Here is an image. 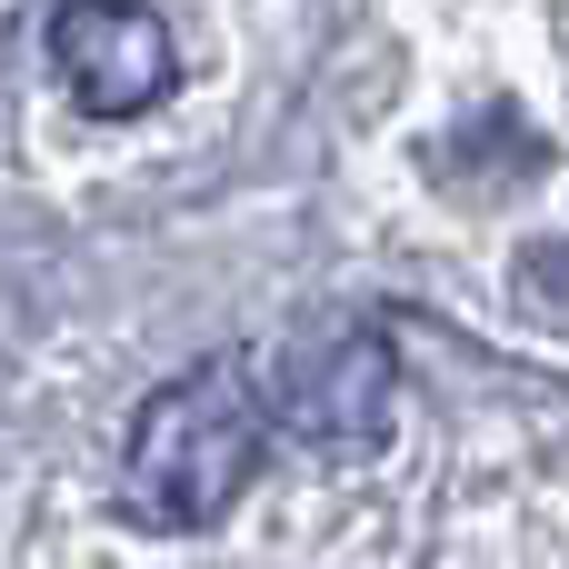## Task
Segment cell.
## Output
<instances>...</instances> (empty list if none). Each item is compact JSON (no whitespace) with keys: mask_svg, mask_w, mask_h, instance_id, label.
Returning a JSON list of instances; mask_svg holds the SVG:
<instances>
[{"mask_svg":"<svg viewBox=\"0 0 569 569\" xmlns=\"http://www.w3.org/2000/svg\"><path fill=\"white\" fill-rule=\"evenodd\" d=\"M390 340L380 330H340V340H320V350H300L290 370H280V390H270V410H280V430H300V440H320V450H380V430H390Z\"/></svg>","mask_w":569,"mask_h":569,"instance_id":"cell-3","label":"cell"},{"mask_svg":"<svg viewBox=\"0 0 569 569\" xmlns=\"http://www.w3.org/2000/svg\"><path fill=\"white\" fill-rule=\"evenodd\" d=\"M50 60H60V80L90 120H140L180 80L170 20L150 0H60L50 10Z\"/></svg>","mask_w":569,"mask_h":569,"instance_id":"cell-2","label":"cell"},{"mask_svg":"<svg viewBox=\"0 0 569 569\" xmlns=\"http://www.w3.org/2000/svg\"><path fill=\"white\" fill-rule=\"evenodd\" d=\"M270 420L250 370L240 360H200L180 380H160L130 420V460H120V500L140 530H210L240 510V490L260 480V450H270Z\"/></svg>","mask_w":569,"mask_h":569,"instance_id":"cell-1","label":"cell"}]
</instances>
